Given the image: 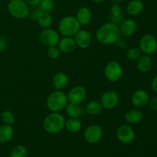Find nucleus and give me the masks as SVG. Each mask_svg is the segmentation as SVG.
I'll use <instances>...</instances> for the list:
<instances>
[{
	"mask_svg": "<svg viewBox=\"0 0 157 157\" xmlns=\"http://www.w3.org/2000/svg\"><path fill=\"white\" fill-rule=\"evenodd\" d=\"M87 91L82 86H75L69 90L67 94V101L71 104H80L85 100Z\"/></svg>",
	"mask_w": 157,
	"mask_h": 157,
	"instance_id": "9b49d317",
	"label": "nucleus"
},
{
	"mask_svg": "<svg viewBox=\"0 0 157 157\" xmlns=\"http://www.w3.org/2000/svg\"><path fill=\"white\" fill-rule=\"evenodd\" d=\"M82 127V124L79 118H69L65 121V127L66 130L71 133H78L81 130Z\"/></svg>",
	"mask_w": 157,
	"mask_h": 157,
	"instance_id": "393cba45",
	"label": "nucleus"
},
{
	"mask_svg": "<svg viewBox=\"0 0 157 157\" xmlns=\"http://www.w3.org/2000/svg\"><path fill=\"white\" fill-rule=\"evenodd\" d=\"M125 121L130 124H139L144 119V114L142 112L137 109L129 110L125 114Z\"/></svg>",
	"mask_w": 157,
	"mask_h": 157,
	"instance_id": "5701e85b",
	"label": "nucleus"
},
{
	"mask_svg": "<svg viewBox=\"0 0 157 157\" xmlns=\"http://www.w3.org/2000/svg\"><path fill=\"white\" fill-rule=\"evenodd\" d=\"M124 15L122 14L119 15H115V16H111V22L118 26L124 21Z\"/></svg>",
	"mask_w": 157,
	"mask_h": 157,
	"instance_id": "473e14b6",
	"label": "nucleus"
},
{
	"mask_svg": "<svg viewBox=\"0 0 157 157\" xmlns=\"http://www.w3.org/2000/svg\"><path fill=\"white\" fill-rule=\"evenodd\" d=\"M110 11L111 16H115V15H119L122 14V8H121V5L117 4V3H113L110 6Z\"/></svg>",
	"mask_w": 157,
	"mask_h": 157,
	"instance_id": "2f4dec72",
	"label": "nucleus"
},
{
	"mask_svg": "<svg viewBox=\"0 0 157 157\" xmlns=\"http://www.w3.org/2000/svg\"><path fill=\"white\" fill-rule=\"evenodd\" d=\"M7 9L12 17L18 19H24L30 13L29 5L25 0H11L8 3Z\"/></svg>",
	"mask_w": 157,
	"mask_h": 157,
	"instance_id": "39448f33",
	"label": "nucleus"
},
{
	"mask_svg": "<svg viewBox=\"0 0 157 157\" xmlns=\"http://www.w3.org/2000/svg\"><path fill=\"white\" fill-rule=\"evenodd\" d=\"M119 26L112 22L105 23L101 25L96 32L97 40L101 44L109 45L117 43L121 38Z\"/></svg>",
	"mask_w": 157,
	"mask_h": 157,
	"instance_id": "f257e3e1",
	"label": "nucleus"
},
{
	"mask_svg": "<svg viewBox=\"0 0 157 157\" xmlns=\"http://www.w3.org/2000/svg\"><path fill=\"white\" fill-rule=\"evenodd\" d=\"M135 132L130 126L123 124L118 127L117 130V137L120 142L128 144L133 142L135 139Z\"/></svg>",
	"mask_w": 157,
	"mask_h": 157,
	"instance_id": "9d476101",
	"label": "nucleus"
},
{
	"mask_svg": "<svg viewBox=\"0 0 157 157\" xmlns=\"http://www.w3.org/2000/svg\"><path fill=\"white\" fill-rule=\"evenodd\" d=\"M110 1L113 3H117V4H120L121 2H123V0H110Z\"/></svg>",
	"mask_w": 157,
	"mask_h": 157,
	"instance_id": "58836bf2",
	"label": "nucleus"
},
{
	"mask_svg": "<svg viewBox=\"0 0 157 157\" xmlns=\"http://www.w3.org/2000/svg\"><path fill=\"white\" fill-rule=\"evenodd\" d=\"M117 47L119 48L120 49H124V48L126 47V45H127V43H126V41L124 39H120L118 40L117 41Z\"/></svg>",
	"mask_w": 157,
	"mask_h": 157,
	"instance_id": "e433bc0d",
	"label": "nucleus"
},
{
	"mask_svg": "<svg viewBox=\"0 0 157 157\" xmlns=\"http://www.w3.org/2000/svg\"><path fill=\"white\" fill-rule=\"evenodd\" d=\"M101 103L104 108L111 110L119 103V95L113 90H107L101 96Z\"/></svg>",
	"mask_w": 157,
	"mask_h": 157,
	"instance_id": "f8f14e48",
	"label": "nucleus"
},
{
	"mask_svg": "<svg viewBox=\"0 0 157 157\" xmlns=\"http://www.w3.org/2000/svg\"><path fill=\"white\" fill-rule=\"evenodd\" d=\"M40 41L47 47L57 46L60 40L59 34L52 29H45L39 35Z\"/></svg>",
	"mask_w": 157,
	"mask_h": 157,
	"instance_id": "6e6552de",
	"label": "nucleus"
},
{
	"mask_svg": "<svg viewBox=\"0 0 157 157\" xmlns=\"http://www.w3.org/2000/svg\"><path fill=\"white\" fill-rule=\"evenodd\" d=\"M25 2L28 5H30V6H38V5L39 4L41 0H25Z\"/></svg>",
	"mask_w": 157,
	"mask_h": 157,
	"instance_id": "4c0bfd02",
	"label": "nucleus"
},
{
	"mask_svg": "<svg viewBox=\"0 0 157 157\" xmlns=\"http://www.w3.org/2000/svg\"><path fill=\"white\" fill-rule=\"evenodd\" d=\"M148 104H150V107L152 110L157 111V96L152 98L149 101Z\"/></svg>",
	"mask_w": 157,
	"mask_h": 157,
	"instance_id": "72a5a7b5",
	"label": "nucleus"
},
{
	"mask_svg": "<svg viewBox=\"0 0 157 157\" xmlns=\"http://www.w3.org/2000/svg\"><path fill=\"white\" fill-rule=\"evenodd\" d=\"M90 1L94 2H103L106 1V0H90Z\"/></svg>",
	"mask_w": 157,
	"mask_h": 157,
	"instance_id": "ea45409f",
	"label": "nucleus"
},
{
	"mask_svg": "<svg viewBox=\"0 0 157 157\" xmlns=\"http://www.w3.org/2000/svg\"><path fill=\"white\" fill-rule=\"evenodd\" d=\"M65 118L58 112H52L45 117L43 121V128L44 131L50 134L60 133L65 127Z\"/></svg>",
	"mask_w": 157,
	"mask_h": 157,
	"instance_id": "f03ea898",
	"label": "nucleus"
},
{
	"mask_svg": "<svg viewBox=\"0 0 157 157\" xmlns=\"http://www.w3.org/2000/svg\"><path fill=\"white\" fill-rule=\"evenodd\" d=\"M6 46H7L6 40L3 38H0V52H4L6 48Z\"/></svg>",
	"mask_w": 157,
	"mask_h": 157,
	"instance_id": "f704fd0d",
	"label": "nucleus"
},
{
	"mask_svg": "<svg viewBox=\"0 0 157 157\" xmlns=\"http://www.w3.org/2000/svg\"><path fill=\"white\" fill-rule=\"evenodd\" d=\"M144 3L141 0H132L127 6V12L130 15H137L144 10Z\"/></svg>",
	"mask_w": 157,
	"mask_h": 157,
	"instance_id": "b1692460",
	"label": "nucleus"
},
{
	"mask_svg": "<svg viewBox=\"0 0 157 157\" xmlns=\"http://www.w3.org/2000/svg\"><path fill=\"white\" fill-rule=\"evenodd\" d=\"M27 156V149L22 145H18L14 147L11 151L9 157H26Z\"/></svg>",
	"mask_w": 157,
	"mask_h": 157,
	"instance_id": "bb28decb",
	"label": "nucleus"
},
{
	"mask_svg": "<svg viewBox=\"0 0 157 157\" xmlns=\"http://www.w3.org/2000/svg\"><path fill=\"white\" fill-rule=\"evenodd\" d=\"M38 5L41 10L47 12H52L55 7V3L53 0H41Z\"/></svg>",
	"mask_w": 157,
	"mask_h": 157,
	"instance_id": "c756f323",
	"label": "nucleus"
},
{
	"mask_svg": "<svg viewBox=\"0 0 157 157\" xmlns=\"http://www.w3.org/2000/svg\"><path fill=\"white\" fill-rule=\"evenodd\" d=\"M68 84V77L63 72H58L52 78V85L57 90H64Z\"/></svg>",
	"mask_w": 157,
	"mask_h": 157,
	"instance_id": "a211bd4d",
	"label": "nucleus"
},
{
	"mask_svg": "<svg viewBox=\"0 0 157 157\" xmlns=\"http://www.w3.org/2000/svg\"><path fill=\"white\" fill-rule=\"evenodd\" d=\"M150 101L148 93L144 90H137L133 94L131 98L132 104L136 108H142L147 105Z\"/></svg>",
	"mask_w": 157,
	"mask_h": 157,
	"instance_id": "4468645a",
	"label": "nucleus"
},
{
	"mask_svg": "<svg viewBox=\"0 0 157 157\" xmlns=\"http://www.w3.org/2000/svg\"><path fill=\"white\" fill-rule=\"evenodd\" d=\"M76 47L75 38L72 37H64L59 40L58 44V48H59L60 52L65 54H69L74 52Z\"/></svg>",
	"mask_w": 157,
	"mask_h": 157,
	"instance_id": "dca6fc26",
	"label": "nucleus"
},
{
	"mask_svg": "<svg viewBox=\"0 0 157 157\" xmlns=\"http://www.w3.org/2000/svg\"><path fill=\"white\" fill-rule=\"evenodd\" d=\"M103 106L101 102L97 101H92L89 102L86 105L85 111L91 116H97L99 115L103 110Z\"/></svg>",
	"mask_w": 157,
	"mask_h": 157,
	"instance_id": "a878e982",
	"label": "nucleus"
},
{
	"mask_svg": "<svg viewBox=\"0 0 157 157\" xmlns=\"http://www.w3.org/2000/svg\"><path fill=\"white\" fill-rule=\"evenodd\" d=\"M81 26L76 17L66 16L60 21L58 30L64 37H72L81 30Z\"/></svg>",
	"mask_w": 157,
	"mask_h": 157,
	"instance_id": "7ed1b4c3",
	"label": "nucleus"
},
{
	"mask_svg": "<svg viewBox=\"0 0 157 157\" xmlns=\"http://www.w3.org/2000/svg\"><path fill=\"white\" fill-rule=\"evenodd\" d=\"M76 45L81 49H86L91 44V36L86 30H80L75 35Z\"/></svg>",
	"mask_w": 157,
	"mask_h": 157,
	"instance_id": "2eb2a0df",
	"label": "nucleus"
},
{
	"mask_svg": "<svg viewBox=\"0 0 157 157\" xmlns=\"http://www.w3.org/2000/svg\"><path fill=\"white\" fill-rule=\"evenodd\" d=\"M14 135L12 125L3 124L0 127V144H6L10 142Z\"/></svg>",
	"mask_w": 157,
	"mask_h": 157,
	"instance_id": "6ab92c4d",
	"label": "nucleus"
},
{
	"mask_svg": "<svg viewBox=\"0 0 157 157\" xmlns=\"http://www.w3.org/2000/svg\"><path fill=\"white\" fill-rule=\"evenodd\" d=\"M141 54H142V52H141L139 48H130V49L127 50L126 56H127L128 60L131 61H136L141 56Z\"/></svg>",
	"mask_w": 157,
	"mask_h": 157,
	"instance_id": "c85d7f7f",
	"label": "nucleus"
},
{
	"mask_svg": "<svg viewBox=\"0 0 157 157\" xmlns=\"http://www.w3.org/2000/svg\"><path fill=\"white\" fill-rule=\"evenodd\" d=\"M151 87H152V90H153V92L156 93L157 94V75L153 78Z\"/></svg>",
	"mask_w": 157,
	"mask_h": 157,
	"instance_id": "c9c22d12",
	"label": "nucleus"
},
{
	"mask_svg": "<svg viewBox=\"0 0 157 157\" xmlns=\"http://www.w3.org/2000/svg\"><path fill=\"white\" fill-rule=\"evenodd\" d=\"M92 18V14L90 9L87 7H82L78 11L76 18L81 25H87L90 23Z\"/></svg>",
	"mask_w": 157,
	"mask_h": 157,
	"instance_id": "4be33fe9",
	"label": "nucleus"
},
{
	"mask_svg": "<svg viewBox=\"0 0 157 157\" xmlns=\"http://www.w3.org/2000/svg\"><path fill=\"white\" fill-rule=\"evenodd\" d=\"M136 23L133 19L124 20L122 23L120 25V31L122 36L130 37L135 33L136 30Z\"/></svg>",
	"mask_w": 157,
	"mask_h": 157,
	"instance_id": "f3484780",
	"label": "nucleus"
},
{
	"mask_svg": "<svg viewBox=\"0 0 157 157\" xmlns=\"http://www.w3.org/2000/svg\"><path fill=\"white\" fill-rule=\"evenodd\" d=\"M0 1H3V0H0Z\"/></svg>",
	"mask_w": 157,
	"mask_h": 157,
	"instance_id": "a19ab883",
	"label": "nucleus"
},
{
	"mask_svg": "<svg viewBox=\"0 0 157 157\" xmlns=\"http://www.w3.org/2000/svg\"><path fill=\"white\" fill-rule=\"evenodd\" d=\"M68 104L67 97L61 90H55L47 98V107L52 112H58L64 109Z\"/></svg>",
	"mask_w": 157,
	"mask_h": 157,
	"instance_id": "20e7f679",
	"label": "nucleus"
},
{
	"mask_svg": "<svg viewBox=\"0 0 157 157\" xmlns=\"http://www.w3.org/2000/svg\"><path fill=\"white\" fill-rule=\"evenodd\" d=\"M1 119L4 124H8V125H12L15 122V116L13 113L8 110H5L2 112Z\"/></svg>",
	"mask_w": 157,
	"mask_h": 157,
	"instance_id": "cd10ccee",
	"label": "nucleus"
},
{
	"mask_svg": "<svg viewBox=\"0 0 157 157\" xmlns=\"http://www.w3.org/2000/svg\"><path fill=\"white\" fill-rule=\"evenodd\" d=\"M103 136V130L100 126L93 124L87 127L84 133V138L90 144H98Z\"/></svg>",
	"mask_w": 157,
	"mask_h": 157,
	"instance_id": "1a4fd4ad",
	"label": "nucleus"
},
{
	"mask_svg": "<svg viewBox=\"0 0 157 157\" xmlns=\"http://www.w3.org/2000/svg\"><path fill=\"white\" fill-rule=\"evenodd\" d=\"M32 18L37 20L38 25L44 29H48L52 25V17L50 15V13L44 12L40 8L33 12Z\"/></svg>",
	"mask_w": 157,
	"mask_h": 157,
	"instance_id": "ddd939ff",
	"label": "nucleus"
},
{
	"mask_svg": "<svg viewBox=\"0 0 157 157\" xmlns=\"http://www.w3.org/2000/svg\"><path fill=\"white\" fill-rule=\"evenodd\" d=\"M139 45V48L143 53L148 55H152L157 50V39L153 35L147 34L140 38Z\"/></svg>",
	"mask_w": 157,
	"mask_h": 157,
	"instance_id": "0eeeda50",
	"label": "nucleus"
},
{
	"mask_svg": "<svg viewBox=\"0 0 157 157\" xmlns=\"http://www.w3.org/2000/svg\"><path fill=\"white\" fill-rule=\"evenodd\" d=\"M106 78L111 82H117L123 76V67L117 61H112L107 63L104 68Z\"/></svg>",
	"mask_w": 157,
	"mask_h": 157,
	"instance_id": "423d86ee",
	"label": "nucleus"
},
{
	"mask_svg": "<svg viewBox=\"0 0 157 157\" xmlns=\"http://www.w3.org/2000/svg\"><path fill=\"white\" fill-rule=\"evenodd\" d=\"M60 52L59 48L57 46H52V47H48L47 51L48 56L52 60H56L57 58H59L60 56Z\"/></svg>",
	"mask_w": 157,
	"mask_h": 157,
	"instance_id": "7c9ffc66",
	"label": "nucleus"
},
{
	"mask_svg": "<svg viewBox=\"0 0 157 157\" xmlns=\"http://www.w3.org/2000/svg\"><path fill=\"white\" fill-rule=\"evenodd\" d=\"M136 67L140 71L143 72V73L148 72L152 67L151 58L148 55H141L136 60Z\"/></svg>",
	"mask_w": 157,
	"mask_h": 157,
	"instance_id": "412c9836",
	"label": "nucleus"
},
{
	"mask_svg": "<svg viewBox=\"0 0 157 157\" xmlns=\"http://www.w3.org/2000/svg\"><path fill=\"white\" fill-rule=\"evenodd\" d=\"M66 113L71 118H79L85 112V109L80 106V104L68 103L65 107Z\"/></svg>",
	"mask_w": 157,
	"mask_h": 157,
	"instance_id": "aec40b11",
	"label": "nucleus"
}]
</instances>
